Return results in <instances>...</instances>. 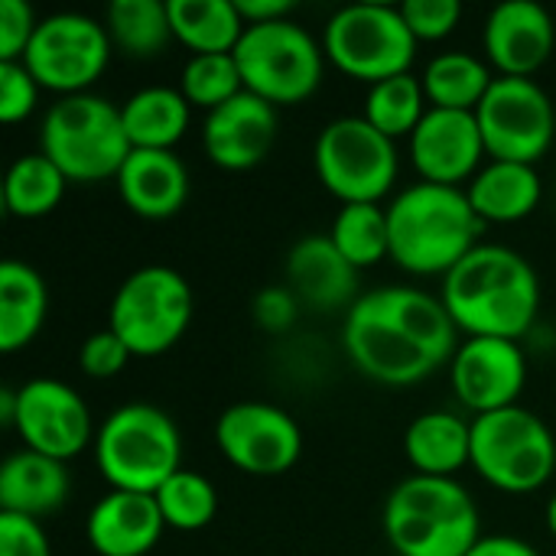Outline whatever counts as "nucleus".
<instances>
[{
    "label": "nucleus",
    "mask_w": 556,
    "mask_h": 556,
    "mask_svg": "<svg viewBox=\"0 0 556 556\" xmlns=\"http://www.w3.org/2000/svg\"><path fill=\"white\" fill-rule=\"evenodd\" d=\"M114 182L121 202L150 222L179 215L189 199V169L176 150H130Z\"/></svg>",
    "instance_id": "obj_22"
},
{
    "label": "nucleus",
    "mask_w": 556,
    "mask_h": 556,
    "mask_svg": "<svg viewBox=\"0 0 556 556\" xmlns=\"http://www.w3.org/2000/svg\"><path fill=\"white\" fill-rule=\"evenodd\" d=\"M450 381L466 410L492 414L515 407L528 384V355L515 339H466L450 362Z\"/></svg>",
    "instance_id": "obj_16"
},
{
    "label": "nucleus",
    "mask_w": 556,
    "mask_h": 556,
    "mask_svg": "<svg viewBox=\"0 0 556 556\" xmlns=\"http://www.w3.org/2000/svg\"><path fill=\"white\" fill-rule=\"evenodd\" d=\"M430 101L424 91V81L414 72L384 78L378 85H368L365 98V121L375 124L384 137H410L417 124L427 117Z\"/></svg>",
    "instance_id": "obj_33"
},
{
    "label": "nucleus",
    "mask_w": 556,
    "mask_h": 556,
    "mask_svg": "<svg viewBox=\"0 0 556 556\" xmlns=\"http://www.w3.org/2000/svg\"><path fill=\"white\" fill-rule=\"evenodd\" d=\"M179 91L186 94L189 104L205 108V114L215 111V108H222V104L231 101L235 94H241V91H244V81H241L235 52L192 55V59L182 65Z\"/></svg>",
    "instance_id": "obj_35"
},
{
    "label": "nucleus",
    "mask_w": 556,
    "mask_h": 556,
    "mask_svg": "<svg viewBox=\"0 0 556 556\" xmlns=\"http://www.w3.org/2000/svg\"><path fill=\"white\" fill-rule=\"evenodd\" d=\"M476 215L489 225H511L528 218L541 195H544V182L538 176V166L528 163H511V160H492L489 166H482L469 189H466Z\"/></svg>",
    "instance_id": "obj_25"
},
{
    "label": "nucleus",
    "mask_w": 556,
    "mask_h": 556,
    "mask_svg": "<svg viewBox=\"0 0 556 556\" xmlns=\"http://www.w3.org/2000/svg\"><path fill=\"white\" fill-rule=\"evenodd\" d=\"M244 26H257V23H277V20H290L293 13V0H235Z\"/></svg>",
    "instance_id": "obj_42"
},
{
    "label": "nucleus",
    "mask_w": 556,
    "mask_h": 556,
    "mask_svg": "<svg viewBox=\"0 0 556 556\" xmlns=\"http://www.w3.org/2000/svg\"><path fill=\"white\" fill-rule=\"evenodd\" d=\"M192 104L179 88L150 85L121 104V121L134 150H173L189 130Z\"/></svg>",
    "instance_id": "obj_26"
},
{
    "label": "nucleus",
    "mask_w": 556,
    "mask_h": 556,
    "mask_svg": "<svg viewBox=\"0 0 556 556\" xmlns=\"http://www.w3.org/2000/svg\"><path fill=\"white\" fill-rule=\"evenodd\" d=\"M547 528H551V534L556 538V495L547 502Z\"/></svg>",
    "instance_id": "obj_45"
},
{
    "label": "nucleus",
    "mask_w": 556,
    "mask_h": 556,
    "mask_svg": "<svg viewBox=\"0 0 556 556\" xmlns=\"http://www.w3.org/2000/svg\"><path fill=\"white\" fill-rule=\"evenodd\" d=\"M287 287L303 306L319 313L352 309L358 293V267L332 244L329 235H306L287 254Z\"/></svg>",
    "instance_id": "obj_20"
},
{
    "label": "nucleus",
    "mask_w": 556,
    "mask_h": 556,
    "mask_svg": "<svg viewBox=\"0 0 556 556\" xmlns=\"http://www.w3.org/2000/svg\"><path fill=\"white\" fill-rule=\"evenodd\" d=\"M114 49L130 59H153L173 39L169 7L163 0H114L104 16Z\"/></svg>",
    "instance_id": "obj_31"
},
{
    "label": "nucleus",
    "mask_w": 556,
    "mask_h": 556,
    "mask_svg": "<svg viewBox=\"0 0 556 556\" xmlns=\"http://www.w3.org/2000/svg\"><path fill=\"white\" fill-rule=\"evenodd\" d=\"M495 78L498 75H492V65L485 59L459 49L433 55L420 75L430 108L446 111H476Z\"/></svg>",
    "instance_id": "obj_29"
},
{
    "label": "nucleus",
    "mask_w": 556,
    "mask_h": 556,
    "mask_svg": "<svg viewBox=\"0 0 556 556\" xmlns=\"http://www.w3.org/2000/svg\"><path fill=\"white\" fill-rule=\"evenodd\" d=\"M130 150L121 104L91 91L59 98L39 127V153H46L68 182H101L117 176Z\"/></svg>",
    "instance_id": "obj_6"
},
{
    "label": "nucleus",
    "mask_w": 556,
    "mask_h": 556,
    "mask_svg": "<svg viewBox=\"0 0 556 556\" xmlns=\"http://www.w3.org/2000/svg\"><path fill=\"white\" fill-rule=\"evenodd\" d=\"M130 349L117 339L114 329H98L91 332L85 342H81V352H78V362H81V371L88 378H114L127 368L130 362Z\"/></svg>",
    "instance_id": "obj_39"
},
{
    "label": "nucleus",
    "mask_w": 556,
    "mask_h": 556,
    "mask_svg": "<svg viewBox=\"0 0 556 556\" xmlns=\"http://www.w3.org/2000/svg\"><path fill=\"white\" fill-rule=\"evenodd\" d=\"M166 521L153 495L108 492L85 521L88 544L98 556H147L163 538Z\"/></svg>",
    "instance_id": "obj_21"
},
{
    "label": "nucleus",
    "mask_w": 556,
    "mask_h": 556,
    "mask_svg": "<svg viewBox=\"0 0 556 556\" xmlns=\"http://www.w3.org/2000/svg\"><path fill=\"white\" fill-rule=\"evenodd\" d=\"M349 362L378 384L407 388L453 362L459 326L440 296L417 287H375L342 323Z\"/></svg>",
    "instance_id": "obj_1"
},
{
    "label": "nucleus",
    "mask_w": 556,
    "mask_h": 556,
    "mask_svg": "<svg viewBox=\"0 0 556 556\" xmlns=\"http://www.w3.org/2000/svg\"><path fill=\"white\" fill-rule=\"evenodd\" d=\"M404 453L417 476L456 479L472 463V424L450 410H427L407 427Z\"/></svg>",
    "instance_id": "obj_24"
},
{
    "label": "nucleus",
    "mask_w": 556,
    "mask_h": 556,
    "mask_svg": "<svg viewBox=\"0 0 556 556\" xmlns=\"http://www.w3.org/2000/svg\"><path fill=\"white\" fill-rule=\"evenodd\" d=\"M114 42L108 26L88 13H52L42 16L26 52L23 65L39 81V88L59 91L62 98L88 91L108 68Z\"/></svg>",
    "instance_id": "obj_12"
},
{
    "label": "nucleus",
    "mask_w": 556,
    "mask_h": 556,
    "mask_svg": "<svg viewBox=\"0 0 556 556\" xmlns=\"http://www.w3.org/2000/svg\"><path fill=\"white\" fill-rule=\"evenodd\" d=\"M391 261L417 277H446L472 248L485 222L463 186L414 182L388 205Z\"/></svg>",
    "instance_id": "obj_3"
},
{
    "label": "nucleus",
    "mask_w": 556,
    "mask_h": 556,
    "mask_svg": "<svg viewBox=\"0 0 556 556\" xmlns=\"http://www.w3.org/2000/svg\"><path fill=\"white\" fill-rule=\"evenodd\" d=\"M39 81L29 75L23 62H0V121L16 124L26 121L39 104Z\"/></svg>",
    "instance_id": "obj_36"
},
{
    "label": "nucleus",
    "mask_w": 556,
    "mask_h": 556,
    "mask_svg": "<svg viewBox=\"0 0 556 556\" xmlns=\"http://www.w3.org/2000/svg\"><path fill=\"white\" fill-rule=\"evenodd\" d=\"M94 463L114 492L156 495L182 469L179 427L153 404H124L98 427Z\"/></svg>",
    "instance_id": "obj_5"
},
{
    "label": "nucleus",
    "mask_w": 556,
    "mask_h": 556,
    "mask_svg": "<svg viewBox=\"0 0 556 556\" xmlns=\"http://www.w3.org/2000/svg\"><path fill=\"white\" fill-rule=\"evenodd\" d=\"M443 306L469 339H521L541 309V280L525 254L505 244L472 248L443 277Z\"/></svg>",
    "instance_id": "obj_2"
},
{
    "label": "nucleus",
    "mask_w": 556,
    "mask_h": 556,
    "mask_svg": "<svg viewBox=\"0 0 556 556\" xmlns=\"http://www.w3.org/2000/svg\"><path fill=\"white\" fill-rule=\"evenodd\" d=\"M173 39H179L192 55L235 52L244 36V20L235 0H166Z\"/></svg>",
    "instance_id": "obj_28"
},
{
    "label": "nucleus",
    "mask_w": 556,
    "mask_h": 556,
    "mask_svg": "<svg viewBox=\"0 0 556 556\" xmlns=\"http://www.w3.org/2000/svg\"><path fill=\"white\" fill-rule=\"evenodd\" d=\"M68 489V469L52 456L20 450L0 466V511L7 515H23L36 521L55 515L65 505Z\"/></svg>",
    "instance_id": "obj_23"
},
{
    "label": "nucleus",
    "mask_w": 556,
    "mask_h": 556,
    "mask_svg": "<svg viewBox=\"0 0 556 556\" xmlns=\"http://www.w3.org/2000/svg\"><path fill=\"white\" fill-rule=\"evenodd\" d=\"M332 244L345 254V261L358 270L381 264L391 257V228H388V208L381 202H352L342 205L332 218L329 231Z\"/></svg>",
    "instance_id": "obj_32"
},
{
    "label": "nucleus",
    "mask_w": 556,
    "mask_h": 556,
    "mask_svg": "<svg viewBox=\"0 0 556 556\" xmlns=\"http://www.w3.org/2000/svg\"><path fill=\"white\" fill-rule=\"evenodd\" d=\"M46 309H49V290L39 270L16 257L3 261L0 264V352L13 355L26 349L39 336L46 323Z\"/></svg>",
    "instance_id": "obj_27"
},
{
    "label": "nucleus",
    "mask_w": 556,
    "mask_h": 556,
    "mask_svg": "<svg viewBox=\"0 0 556 556\" xmlns=\"http://www.w3.org/2000/svg\"><path fill=\"white\" fill-rule=\"evenodd\" d=\"M235 62L244 91L277 108L300 104L319 88L326 72V49L306 26L277 20L244 26V36L235 46Z\"/></svg>",
    "instance_id": "obj_7"
},
{
    "label": "nucleus",
    "mask_w": 556,
    "mask_h": 556,
    "mask_svg": "<svg viewBox=\"0 0 556 556\" xmlns=\"http://www.w3.org/2000/svg\"><path fill=\"white\" fill-rule=\"evenodd\" d=\"M277 137V108L251 91L235 94L202 121V147L222 169L244 173L264 163Z\"/></svg>",
    "instance_id": "obj_19"
},
{
    "label": "nucleus",
    "mask_w": 556,
    "mask_h": 556,
    "mask_svg": "<svg viewBox=\"0 0 556 556\" xmlns=\"http://www.w3.org/2000/svg\"><path fill=\"white\" fill-rule=\"evenodd\" d=\"M13 417H16V388H3L0 391V420L7 427H13Z\"/></svg>",
    "instance_id": "obj_44"
},
{
    "label": "nucleus",
    "mask_w": 556,
    "mask_h": 556,
    "mask_svg": "<svg viewBox=\"0 0 556 556\" xmlns=\"http://www.w3.org/2000/svg\"><path fill=\"white\" fill-rule=\"evenodd\" d=\"M319 182L352 202H381L397 182V143L384 137L365 114H345L329 121L313 147Z\"/></svg>",
    "instance_id": "obj_11"
},
{
    "label": "nucleus",
    "mask_w": 556,
    "mask_h": 556,
    "mask_svg": "<svg viewBox=\"0 0 556 556\" xmlns=\"http://www.w3.org/2000/svg\"><path fill=\"white\" fill-rule=\"evenodd\" d=\"M476 117L492 160L534 166L554 143V101L534 78L498 75L476 108Z\"/></svg>",
    "instance_id": "obj_13"
},
{
    "label": "nucleus",
    "mask_w": 556,
    "mask_h": 556,
    "mask_svg": "<svg viewBox=\"0 0 556 556\" xmlns=\"http://www.w3.org/2000/svg\"><path fill=\"white\" fill-rule=\"evenodd\" d=\"M485 137L476 111L430 108L427 117L410 134V160L424 182L463 186L482 169Z\"/></svg>",
    "instance_id": "obj_17"
},
{
    "label": "nucleus",
    "mask_w": 556,
    "mask_h": 556,
    "mask_svg": "<svg viewBox=\"0 0 556 556\" xmlns=\"http://www.w3.org/2000/svg\"><path fill=\"white\" fill-rule=\"evenodd\" d=\"M466 556H541L528 541L511 538V534H495V538H482Z\"/></svg>",
    "instance_id": "obj_43"
},
{
    "label": "nucleus",
    "mask_w": 556,
    "mask_h": 556,
    "mask_svg": "<svg viewBox=\"0 0 556 556\" xmlns=\"http://www.w3.org/2000/svg\"><path fill=\"white\" fill-rule=\"evenodd\" d=\"M300 296L283 287V283H274V287H264L254 293L251 300V316L257 323V329L270 332V336H280V332H290L300 319Z\"/></svg>",
    "instance_id": "obj_38"
},
{
    "label": "nucleus",
    "mask_w": 556,
    "mask_h": 556,
    "mask_svg": "<svg viewBox=\"0 0 556 556\" xmlns=\"http://www.w3.org/2000/svg\"><path fill=\"white\" fill-rule=\"evenodd\" d=\"M13 430L20 433L26 450L52 456L59 463L94 446L98 433L81 394L55 378H33L16 388Z\"/></svg>",
    "instance_id": "obj_15"
},
{
    "label": "nucleus",
    "mask_w": 556,
    "mask_h": 556,
    "mask_svg": "<svg viewBox=\"0 0 556 556\" xmlns=\"http://www.w3.org/2000/svg\"><path fill=\"white\" fill-rule=\"evenodd\" d=\"M401 13L410 26V33L427 42L433 39H446L459 20H463V3L459 0H407L401 3Z\"/></svg>",
    "instance_id": "obj_37"
},
{
    "label": "nucleus",
    "mask_w": 556,
    "mask_h": 556,
    "mask_svg": "<svg viewBox=\"0 0 556 556\" xmlns=\"http://www.w3.org/2000/svg\"><path fill=\"white\" fill-rule=\"evenodd\" d=\"M68 176L46 153H23L3 179V205L13 218H42L59 208Z\"/></svg>",
    "instance_id": "obj_30"
},
{
    "label": "nucleus",
    "mask_w": 556,
    "mask_h": 556,
    "mask_svg": "<svg viewBox=\"0 0 556 556\" xmlns=\"http://www.w3.org/2000/svg\"><path fill=\"white\" fill-rule=\"evenodd\" d=\"M215 443L235 469L261 479L290 472L303 456L300 424L267 401H238L225 407L215 424Z\"/></svg>",
    "instance_id": "obj_14"
},
{
    "label": "nucleus",
    "mask_w": 556,
    "mask_h": 556,
    "mask_svg": "<svg viewBox=\"0 0 556 556\" xmlns=\"http://www.w3.org/2000/svg\"><path fill=\"white\" fill-rule=\"evenodd\" d=\"M153 498L163 511L166 528L186 531V534L208 528L215 521V511H218L215 485L202 472H192V469H179L173 479H166L160 485V492Z\"/></svg>",
    "instance_id": "obj_34"
},
{
    "label": "nucleus",
    "mask_w": 556,
    "mask_h": 556,
    "mask_svg": "<svg viewBox=\"0 0 556 556\" xmlns=\"http://www.w3.org/2000/svg\"><path fill=\"white\" fill-rule=\"evenodd\" d=\"M326 59L368 85L410 72L417 55V36L410 33L401 7L365 0L336 10L323 29Z\"/></svg>",
    "instance_id": "obj_10"
},
{
    "label": "nucleus",
    "mask_w": 556,
    "mask_h": 556,
    "mask_svg": "<svg viewBox=\"0 0 556 556\" xmlns=\"http://www.w3.org/2000/svg\"><path fill=\"white\" fill-rule=\"evenodd\" d=\"M39 20L26 0H0V62H20Z\"/></svg>",
    "instance_id": "obj_40"
},
{
    "label": "nucleus",
    "mask_w": 556,
    "mask_h": 556,
    "mask_svg": "<svg viewBox=\"0 0 556 556\" xmlns=\"http://www.w3.org/2000/svg\"><path fill=\"white\" fill-rule=\"evenodd\" d=\"M381 525L401 556H466L482 541L472 495L456 479L417 472L391 489Z\"/></svg>",
    "instance_id": "obj_4"
},
{
    "label": "nucleus",
    "mask_w": 556,
    "mask_h": 556,
    "mask_svg": "<svg viewBox=\"0 0 556 556\" xmlns=\"http://www.w3.org/2000/svg\"><path fill=\"white\" fill-rule=\"evenodd\" d=\"M556 26L538 0H505L482 26L485 62L508 78H531L554 55Z\"/></svg>",
    "instance_id": "obj_18"
},
{
    "label": "nucleus",
    "mask_w": 556,
    "mask_h": 556,
    "mask_svg": "<svg viewBox=\"0 0 556 556\" xmlns=\"http://www.w3.org/2000/svg\"><path fill=\"white\" fill-rule=\"evenodd\" d=\"M192 313L195 300L189 280L166 264H150L137 267L117 287L108 329L117 332L130 355L153 358L169 352L186 336Z\"/></svg>",
    "instance_id": "obj_9"
},
{
    "label": "nucleus",
    "mask_w": 556,
    "mask_h": 556,
    "mask_svg": "<svg viewBox=\"0 0 556 556\" xmlns=\"http://www.w3.org/2000/svg\"><path fill=\"white\" fill-rule=\"evenodd\" d=\"M0 556H52V547L36 518L0 511Z\"/></svg>",
    "instance_id": "obj_41"
},
{
    "label": "nucleus",
    "mask_w": 556,
    "mask_h": 556,
    "mask_svg": "<svg viewBox=\"0 0 556 556\" xmlns=\"http://www.w3.org/2000/svg\"><path fill=\"white\" fill-rule=\"evenodd\" d=\"M489 485L528 495L547 485L556 469L551 427L521 404L472 417V463Z\"/></svg>",
    "instance_id": "obj_8"
}]
</instances>
